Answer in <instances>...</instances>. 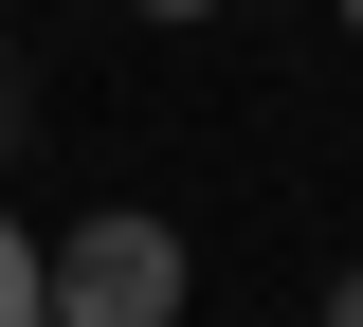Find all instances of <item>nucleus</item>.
<instances>
[{
    "instance_id": "4",
    "label": "nucleus",
    "mask_w": 363,
    "mask_h": 327,
    "mask_svg": "<svg viewBox=\"0 0 363 327\" xmlns=\"http://www.w3.org/2000/svg\"><path fill=\"white\" fill-rule=\"evenodd\" d=\"M327 327H363V273H345V291H327Z\"/></svg>"
},
{
    "instance_id": "2",
    "label": "nucleus",
    "mask_w": 363,
    "mask_h": 327,
    "mask_svg": "<svg viewBox=\"0 0 363 327\" xmlns=\"http://www.w3.org/2000/svg\"><path fill=\"white\" fill-rule=\"evenodd\" d=\"M0 327H37V236L0 218Z\"/></svg>"
},
{
    "instance_id": "5",
    "label": "nucleus",
    "mask_w": 363,
    "mask_h": 327,
    "mask_svg": "<svg viewBox=\"0 0 363 327\" xmlns=\"http://www.w3.org/2000/svg\"><path fill=\"white\" fill-rule=\"evenodd\" d=\"M0 145H18V73H0Z\"/></svg>"
},
{
    "instance_id": "6",
    "label": "nucleus",
    "mask_w": 363,
    "mask_h": 327,
    "mask_svg": "<svg viewBox=\"0 0 363 327\" xmlns=\"http://www.w3.org/2000/svg\"><path fill=\"white\" fill-rule=\"evenodd\" d=\"M327 18H345V37H363V0H327Z\"/></svg>"
},
{
    "instance_id": "3",
    "label": "nucleus",
    "mask_w": 363,
    "mask_h": 327,
    "mask_svg": "<svg viewBox=\"0 0 363 327\" xmlns=\"http://www.w3.org/2000/svg\"><path fill=\"white\" fill-rule=\"evenodd\" d=\"M128 18H218V0H128Z\"/></svg>"
},
{
    "instance_id": "1",
    "label": "nucleus",
    "mask_w": 363,
    "mask_h": 327,
    "mask_svg": "<svg viewBox=\"0 0 363 327\" xmlns=\"http://www.w3.org/2000/svg\"><path fill=\"white\" fill-rule=\"evenodd\" d=\"M182 218H145V200H109V218H73L37 255V327H182Z\"/></svg>"
}]
</instances>
